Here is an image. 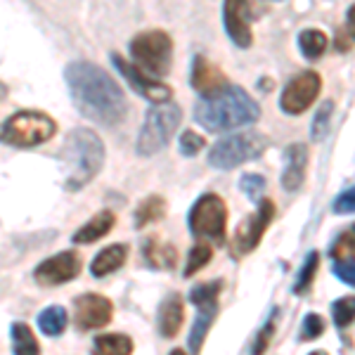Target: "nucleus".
I'll return each instance as SVG.
<instances>
[{
    "mask_svg": "<svg viewBox=\"0 0 355 355\" xmlns=\"http://www.w3.org/2000/svg\"><path fill=\"white\" fill-rule=\"evenodd\" d=\"M331 211L336 216H346V214H355V185L343 190L339 197L331 202Z\"/></svg>",
    "mask_w": 355,
    "mask_h": 355,
    "instance_id": "37",
    "label": "nucleus"
},
{
    "mask_svg": "<svg viewBox=\"0 0 355 355\" xmlns=\"http://www.w3.org/2000/svg\"><path fill=\"white\" fill-rule=\"evenodd\" d=\"M114 306L102 294H81L73 299V322L81 331L100 329L112 322Z\"/></svg>",
    "mask_w": 355,
    "mask_h": 355,
    "instance_id": "13",
    "label": "nucleus"
},
{
    "mask_svg": "<svg viewBox=\"0 0 355 355\" xmlns=\"http://www.w3.org/2000/svg\"><path fill=\"white\" fill-rule=\"evenodd\" d=\"M142 261L152 270H173L178 266V251L173 244L162 242L159 237H147L142 244Z\"/></svg>",
    "mask_w": 355,
    "mask_h": 355,
    "instance_id": "18",
    "label": "nucleus"
},
{
    "mask_svg": "<svg viewBox=\"0 0 355 355\" xmlns=\"http://www.w3.org/2000/svg\"><path fill=\"white\" fill-rule=\"evenodd\" d=\"M324 334V318L318 313H308L301 322L299 341H315Z\"/></svg>",
    "mask_w": 355,
    "mask_h": 355,
    "instance_id": "35",
    "label": "nucleus"
},
{
    "mask_svg": "<svg viewBox=\"0 0 355 355\" xmlns=\"http://www.w3.org/2000/svg\"><path fill=\"white\" fill-rule=\"evenodd\" d=\"M125 261H128V244H110L90 263V275L93 277H107V275L116 272Z\"/></svg>",
    "mask_w": 355,
    "mask_h": 355,
    "instance_id": "20",
    "label": "nucleus"
},
{
    "mask_svg": "<svg viewBox=\"0 0 355 355\" xmlns=\"http://www.w3.org/2000/svg\"><path fill=\"white\" fill-rule=\"evenodd\" d=\"M71 102L85 119L100 125H119L128 114L125 95L110 73L88 60H76L64 69Z\"/></svg>",
    "mask_w": 355,
    "mask_h": 355,
    "instance_id": "1",
    "label": "nucleus"
},
{
    "mask_svg": "<svg viewBox=\"0 0 355 355\" xmlns=\"http://www.w3.org/2000/svg\"><path fill=\"white\" fill-rule=\"evenodd\" d=\"M275 211H277V206H275L272 199L266 197L263 202H259V209H256L254 214H249L242 223H239L237 230H234L232 244H230L234 259L249 256L251 251L261 244L263 234H266V230L270 227V223L275 220Z\"/></svg>",
    "mask_w": 355,
    "mask_h": 355,
    "instance_id": "9",
    "label": "nucleus"
},
{
    "mask_svg": "<svg viewBox=\"0 0 355 355\" xmlns=\"http://www.w3.org/2000/svg\"><path fill=\"white\" fill-rule=\"evenodd\" d=\"M261 119V107L244 88L227 85L220 93L202 97L194 105V121L209 133H225L242 125L256 123Z\"/></svg>",
    "mask_w": 355,
    "mask_h": 355,
    "instance_id": "2",
    "label": "nucleus"
},
{
    "mask_svg": "<svg viewBox=\"0 0 355 355\" xmlns=\"http://www.w3.org/2000/svg\"><path fill=\"white\" fill-rule=\"evenodd\" d=\"M220 291H223V279H211V282L192 287L190 301L192 306H197V311H218Z\"/></svg>",
    "mask_w": 355,
    "mask_h": 355,
    "instance_id": "24",
    "label": "nucleus"
},
{
    "mask_svg": "<svg viewBox=\"0 0 355 355\" xmlns=\"http://www.w3.org/2000/svg\"><path fill=\"white\" fill-rule=\"evenodd\" d=\"M93 355H133V339L121 331L100 334L93 341Z\"/></svg>",
    "mask_w": 355,
    "mask_h": 355,
    "instance_id": "21",
    "label": "nucleus"
},
{
    "mask_svg": "<svg viewBox=\"0 0 355 355\" xmlns=\"http://www.w3.org/2000/svg\"><path fill=\"white\" fill-rule=\"evenodd\" d=\"M168 355H185V351H180V348H173V351H171Z\"/></svg>",
    "mask_w": 355,
    "mask_h": 355,
    "instance_id": "41",
    "label": "nucleus"
},
{
    "mask_svg": "<svg viewBox=\"0 0 355 355\" xmlns=\"http://www.w3.org/2000/svg\"><path fill=\"white\" fill-rule=\"evenodd\" d=\"M334 45L339 53H346V50L351 48V36H348L346 28H339V33H336V38H334Z\"/></svg>",
    "mask_w": 355,
    "mask_h": 355,
    "instance_id": "39",
    "label": "nucleus"
},
{
    "mask_svg": "<svg viewBox=\"0 0 355 355\" xmlns=\"http://www.w3.org/2000/svg\"><path fill=\"white\" fill-rule=\"evenodd\" d=\"M130 57L137 62L142 71L162 78L173 67V38H171L168 31H162V28L135 33L133 41H130Z\"/></svg>",
    "mask_w": 355,
    "mask_h": 355,
    "instance_id": "7",
    "label": "nucleus"
},
{
    "mask_svg": "<svg viewBox=\"0 0 355 355\" xmlns=\"http://www.w3.org/2000/svg\"><path fill=\"white\" fill-rule=\"evenodd\" d=\"M55 133H57V121L50 114L38 110L15 112L3 123V142L10 147H19V150L43 145V142L53 140Z\"/></svg>",
    "mask_w": 355,
    "mask_h": 355,
    "instance_id": "5",
    "label": "nucleus"
},
{
    "mask_svg": "<svg viewBox=\"0 0 355 355\" xmlns=\"http://www.w3.org/2000/svg\"><path fill=\"white\" fill-rule=\"evenodd\" d=\"M206 147V137L194 133V130H182L180 133V154L187 159L197 157L199 152H202Z\"/></svg>",
    "mask_w": 355,
    "mask_h": 355,
    "instance_id": "36",
    "label": "nucleus"
},
{
    "mask_svg": "<svg viewBox=\"0 0 355 355\" xmlns=\"http://www.w3.org/2000/svg\"><path fill=\"white\" fill-rule=\"evenodd\" d=\"M187 225L194 237H206L211 242H225L227 230V206L225 199L214 192H206L197 202L192 204L190 216H187Z\"/></svg>",
    "mask_w": 355,
    "mask_h": 355,
    "instance_id": "8",
    "label": "nucleus"
},
{
    "mask_svg": "<svg viewBox=\"0 0 355 355\" xmlns=\"http://www.w3.org/2000/svg\"><path fill=\"white\" fill-rule=\"evenodd\" d=\"M67 311L62 306H48L45 311L38 313V329L45 336H62L67 329Z\"/></svg>",
    "mask_w": 355,
    "mask_h": 355,
    "instance_id": "27",
    "label": "nucleus"
},
{
    "mask_svg": "<svg viewBox=\"0 0 355 355\" xmlns=\"http://www.w3.org/2000/svg\"><path fill=\"white\" fill-rule=\"evenodd\" d=\"M329 38L324 31L320 28H303L299 33V50L306 60H320L324 53H327Z\"/></svg>",
    "mask_w": 355,
    "mask_h": 355,
    "instance_id": "25",
    "label": "nucleus"
},
{
    "mask_svg": "<svg viewBox=\"0 0 355 355\" xmlns=\"http://www.w3.org/2000/svg\"><path fill=\"white\" fill-rule=\"evenodd\" d=\"M318 266H320V254L318 251H311V254H306V259L301 263V270L296 275V282L291 291H294L296 296H306L308 291H311L313 282H315V275H318Z\"/></svg>",
    "mask_w": 355,
    "mask_h": 355,
    "instance_id": "29",
    "label": "nucleus"
},
{
    "mask_svg": "<svg viewBox=\"0 0 355 355\" xmlns=\"http://www.w3.org/2000/svg\"><path fill=\"white\" fill-rule=\"evenodd\" d=\"M110 57H112V64L116 67V71L121 73L125 78V83H128L137 95H142L145 100L154 102V105H166V102H171V97H173V88H171V85L152 78L150 73L142 71V69L133 64L130 60H123L119 53H112Z\"/></svg>",
    "mask_w": 355,
    "mask_h": 355,
    "instance_id": "11",
    "label": "nucleus"
},
{
    "mask_svg": "<svg viewBox=\"0 0 355 355\" xmlns=\"http://www.w3.org/2000/svg\"><path fill=\"white\" fill-rule=\"evenodd\" d=\"M320 90H322V78H320L318 71H313V69L299 71L284 85L282 95H279V110L289 114V116H299V114L311 110Z\"/></svg>",
    "mask_w": 355,
    "mask_h": 355,
    "instance_id": "10",
    "label": "nucleus"
},
{
    "mask_svg": "<svg viewBox=\"0 0 355 355\" xmlns=\"http://www.w3.org/2000/svg\"><path fill=\"white\" fill-rule=\"evenodd\" d=\"M182 121V112L175 102H166V105H152L145 114L140 135L135 142V152L140 157H154L162 152L175 135L178 125Z\"/></svg>",
    "mask_w": 355,
    "mask_h": 355,
    "instance_id": "4",
    "label": "nucleus"
},
{
    "mask_svg": "<svg viewBox=\"0 0 355 355\" xmlns=\"http://www.w3.org/2000/svg\"><path fill=\"white\" fill-rule=\"evenodd\" d=\"M114 225H116V214L110 209H105L97 216H93L88 223H83V225L73 232L71 242L73 244H93L97 239L107 237V234L114 230Z\"/></svg>",
    "mask_w": 355,
    "mask_h": 355,
    "instance_id": "19",
    "label": "nucleus"
},
{
    "mask_svg": "<svg viewBox=\"0 0 355 355\" xmlns=\"http://www.w3.org/2000/svg\"><path fill=\"white\" fill-rule=\"evenodd\" d=\"M308 162H311V152H308L306 142H291L284 150V168H282V187L287 192H299L306 182Z\"/></svg>",
    "mask_w": 355,
    "mask_h": 355,
    "instance_id": "15",
    "label": "nucleus"
},
{
    "mask_svg": "<svg viewBox=\"0 0 355 355\" xmlns=\"http://www.w3.org/2000/svg\"><path fill=\"white\" fill-rule=\"evenodd\" d=\"M308 355H329L327 351H313V353H308Z\"/></svg>",
    "mask_w": 355,
    "mask_h": 355,
    "instance_id": "42",
    "label": "nucleus"
},
{
    "mask_svg": "<svg viewBox=\"0 0 355 355\" xmlns=\"http://www.w3.org/2000/svg\"><path fill=\"white\" fill-rule=\"evenodd\" d=\"M331 114H334V102L324 100L322 105L318 107V112H315V116H313V121H311V137H313L315 142H322L324 135L329 133Z\"/></svg>",
    "mask_w": 355,
    "mask_h": 355,
    "instance_id": "30",
    "label": "nucleus"
},
{
    "mask_svg": "<svg viewBox=\"0 0 355 355\" xmlns=\"http://www.w3.org/2000/svg\"><path fill=\"white\" fill-rule=\"evenodd\" d=\"M270 147V140L263 133L244 130V133H230L220 137L209 152V164L218 171H232L237 166L263 157V152Z\"/></svg>",
    "mask_w": 355,
    "mask_h": 355,
    "instance_id": "6",
    "label": "nucleus"
},
{
    "mask_svg": "<svg viewBox=\"0 0 355 355\" xmlns=\"http://www.w3.org/2000/svg\"><path fill=\"white\" fill-rule=\"evenodd\" d=\"M346 31H348V36L355 41V5H351L348 12H346Z\"/></svg>",
    "mask_w": 355,
    "mask_h": 355,
    "instance_id": "40",
    "label": "nucleus"
},
{
    "mask_svg": "<svg viewBox=\"0 0 355 355\" xmlns=\"http://www.w3.org/2000/svg\"><path fill=\"white\" fill-rule=\"evenodd\" d=\"M185 320V301L178 291H171L168 296L162 301L157 313V327L159 334L166 336V339H173V336L180 331V324Z\"/></svg>",
    "mask_w": 355,
    "mask_h": 355,
    "instance_id": "17",
    "label": "nucleus"
},
{
    "mask_svg": "<svg viewBox=\"0 0 355 355\" xmlns=\"http://www.w3.org/2000/svg\"><path fill=\"white\" fill-rule=\"evenodd\" d=\"M166 216V199L162 194H150L135 206V230H145L147 225L162 220Z\"/></svg>",
    "mask_w": 355,
    "mask_h": 355,
    "instance_id": "22",
    "label": "nucleus"
},
{
    "mask_svg": "<svg viewBox=\"0 0 355 355\" xmlns=\"http://www.w3.org/2000/svg\"><path fill=\"white\" fill-rule=\"evenodd\" d=\"M251 5L249 3H234L227 0L223 5V24H225L227 36L232 38V43L237 48H251L254 43V31H251V21H249Z\"/></svg>",
    "mask_w": 355,
    "mask_h": 355,
    "instance_id": "14",
    "label": "nucleus"
},
{
    "mask_svg": "<svg viewBox=\"0 0 355 355\" xmlns=\"http://www.w3.org/2000/svg\"><path fill=\"white\" fill-rule=\"evenodd\" d=\"M277 315H279V311L275 308V311L270 313V318L266 320V324L261 327V331L256 334L254 346H251V355H266V351L270 348L275 329H277Z\"/></svg>",
    "mask_w": 355,
    "mask_h": 355,
    "instance_id": "33",
    "label": "nucleus"
},
{
    "mask_svg": "<svg viewBox=\"0 0 355 355\" xmlns=\"http://www.w3.org/2000/svg\"><path fill=\"white\" fill-rule=\"evenodd\" d=\"M211 259H214V249H211V244H194L190 249V256H187V263H185V277H192V275H197L202 270L204 266H209Z\"/></svg>",
    "mask_w": 355,
    "mask_h": 355,
    "instance_id": "32",
    "label": "nucleus"
},
{
    "mask_svg": "<svg viewBox=\"0 0 355 355\" xmlns=\"http://www.w3.org/2000/svg\"><path fill=\"white\" fill-rule=\"evenodd\" d=\"M190 83L192 88L197 90L202 97H209V95H216L220 93L223 88H227V78L225 73L220 71L209 57L204 55H197L192 62V73H190Z\"/></svg>",
    "mask_w": 355,
    "mask_h": 355,
    "instance_id": "16",
    "label": "nucleus"
},
{
    "mask_svg": "<svg viewBox=\"0 0 355 355\" xmlns=\"http://www.w3.org/2000/svg\"><path fill=\"white\" fill-rule=\"evenodd\" d=\"M331 311V322L336 329H346L348 324L355 320V296H341L329 306Z\"/></svg>",
    "mask_w": 355,
    "mask_h": 355,
    "instance_id": "31",
    "label": "nucleus"
},
{
    "mask_svg": "<svg viewBox=\"0 0 355 355\" xmlns=\"http://www.w3.org/2000/svg\"><path fill=\"white\" fill-rule=\"evenodd\" d=\"M218 311H199L197 320H194L192 329H190V339H187V348H190V355H199L202 353V346L206 341V334H209L211 324H214Z\"/></svg>",
    "mask_w": 355,
    "mask_h": 355,
    "instance_id": "28",
    "label": "nucleus"
},
{
    "mask_svg": "<svg viewBox=\"0 0 355 355\" xmlns=\"http://www.w3.org/2000/svg\"><path fill=\"white\" fill-rule=\"evenodd\" d=\"M331 263H355V223L343 227V232L329 244Z\"/></svg>",
    "mask_w": 355,
    "mask_h": 355,
    "instance_id": "26",
    "label": "nucleus"
},
{
    "mask_svg": "<svg viewBox=\"0 0 355 355\" xmlns=\"http://www.w3.org/2000/svg\"><path fill=\"white\" fill-rule=\"evenodd\" d=\"M266 178L263 175H259V173H244L242 178H239V190H242L246 197L251 199V202H263V192H266Z\"/></svg>",
    "mask_w": 355,
    "mask_h": 355,
    "instance_id": "34",
    "label": "nucleus"
},
{
    "mask_svg": "<svg viewBox=\"0 0 355 355\" xmlns=\"http://www.w3.org/2000/svg\"><path fill=\"white\" fill-rule=\"evenodd\" d=\"M10 339H12V353L15 355H41L36 334L24 322L10 324Z\"/></svg>",
    "mask_w": 355,
    "mask_h": 355,
    "instance_id": "23",
    "label": "nucleus"
},
{
    "mask_svg": "<svg viewBox=\"0 0 355 355\" xmlns=\"http://www.w3.org/2000/svg\"><path fill=\"white\" fill-rule=\"evenodd\" d=\"M105 142L90 128H73L64 137L60 159L67 168L64 190L78 192L93 182L105 166Z\"/></svg>",
    "mask_w": 355,
    "mask_h": 355,
    "instance_id": "3",
    "label": "nucleus"
},
{
    "mask_svg": "<svg viewBox=\"0 0 355 355\" xmlns=\"http://www.w3.org/2000/svg\"><path fill=\"white\" fill-rule=\"evenodd\" d=\"M83 261L78 256V251H60V254L50 256V259L41 261L33 270V279L41 287H60L71 279H76L81 275Z\"/></svg>",
    "mask_w": 355,
    "mask_h": 355,
    "instance_id": "12",
    "label": "nucleus"
},
{
    "mask_svg": "<svg viewBox=\"0 0 355 355\" xmlns=\"http://www.w3.org/2000/svg\"><path fill=\"white\" fill-rule=\"evenodd\" d=\"M331 272L348 287H355V263H331Z\"/></svg>",
    "mask_w": 355,
    "mask_h": 355,
    "instance_id": "38",
    "label": "nucleus"
}]
</instances>
